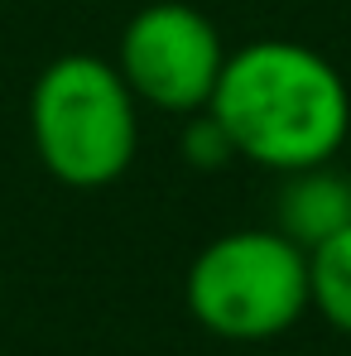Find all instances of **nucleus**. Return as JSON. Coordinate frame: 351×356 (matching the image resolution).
<instances>
[{
	"instance_id": "obj_3",
	"label": "nucleus",
	"mask_w": 351,
	"mask_h": 356,
	"mask_svg": "<svg viewBox=\"0 0 351 356\" xmlns=\"http://www.w3.org/2000/svg\"><path fill=\"white\" fill-rule=\"evenodd\" d=\"M183 303L197 327L222 342L284 337L313 308L308 250L279 227H245L207 241L183 280Z\"/></svg>"
},
{
	"instance_id": "obj_6",
	"label": "nucleus",
	"mask_w": 351,
	"mask_h": 356,
	"mask_svg": "<svg viewBox=\"0 0 351 356\" xmlns=\"http://www.w3.org/2000/svg\"><path fill=\"white\" fill-rule=\"evenodd\" d=\"M308 275H313V308L342 337H351V227L308 250Z\"/></svg>"
},
{
	"instance_id": "obj_7",
	"label": "nucleus",
	"mask_w": 351,
	"mask_h": 356,
	"mask_svg": "<svg viewBox=\"0 0 351 356\" xmlns=\"http://www.w3.org/2000/svg\"><path fill=\"white\" fill-rule=\"evenodd\" d=\"M183 159H188L193 169H222V164H231V159H236L231 135L222 130V120L212 116L207 106L193 111L188 125H183Z\"/></svg>"
},
{
	"instance_id": "obj_4",
	"label": "nucleus",
	"mask_w": 351,
	"mask_h": 356,
	"mask_svg": "<svg viewBox=\"0 0 351 356\" xmlns=\"http://www.w3.org/2000/svg\"><path fill=\"white\" fill-rule=\"evenodd\" d=\"M227 63V44L217 24L188 0H154L130 15L116 44V67L135 102L193 116L212 102Z\"/></svg>"
},
{
	"instance_id": "obj_2",
	"label": "nucleus",
	"mask_w": 351,
	"mask_h": 356,
	"mask_svg": "<svg viewBox=\"0 0 351 356\" xmlns=\"http://www.w3.org/2000/svg\"><path fill=\"white\" fill-rule=\"evenodd\" d=\"M29 145L63 188H106L140 149V102L120 67L97 54H63L29 87Z\"/></svg>"
},
{
	"instance_id": "obj_5",
	"label": "nucleus",
	"mask_w": 351,
	"mask_h": 356,
	"mask_svg": "<svg viewBox=\"0 0 351 356\" xmlns=\"http://www.w3.org/2000/svg\"><path fill=\"white\" fill-rule=\"evenodd\" d=\"M279 197H275V227L303 245L318 250L327 236H337L351 227V178L337 174L332 164H313V169H293L279 174Z\"/></svg>"
},
{
	"instance_id": "obj_1",
	"label": "nucleus",
	"mask_w": 351,
	"mask_h": 356,
	"mask_svg": "<svg viewBox=\"0 0 351 356\" xmlns=\"http://www.w3.org/2000/svg\"><path fill=\"white\" fill-rule=\"evenodd\" d=\"M207 111L231 135L236 159L270 174L332 164L351 130L347 77L298 39H255L227 54Z\"/></svg>"
}]
</instances>
